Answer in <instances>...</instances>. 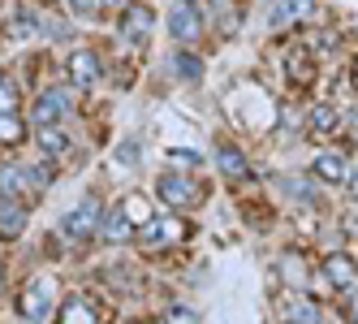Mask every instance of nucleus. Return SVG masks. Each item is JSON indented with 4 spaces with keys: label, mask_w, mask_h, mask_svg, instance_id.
<instances>
[{
    "label": "nucleus",
    "mask_w": 358,
    "mask_h": 324,
    "mask_svg": "<svg viewBox=\"0 0 358 324\" xmlns=\"http://www.w3.org/2000/svg\"><path fill=\"white\" fill-rule=\"evenodd\" d=\"M73 113V95L65 87H52V91H43L35 99V108H31V121L35 126H61V121Z\"/></svg>",
    "instance_id": "nucleus-1"
},
{
    "label": "nucleus",
    "mask_w": 358,
    "mask_h": 324,
    "mask_svg": "<svg viewBox=\"0 0 358 324\" xmlns=\"http://www.w3.org/2000/svg\"><path fill=\"white\" fill-rule=\"evenodd\" d=\"M156 195H160V204H169V208H194L199 199H203L199 182L182 178V173H164V178L156 182Z\"/></svg>",
    "instance_id": "nucleus-2"
},
{
    "label": "nucleus",
    "mask_w": 358,
    "mask_h": 324,
    "mask_svg": "<svg viewBox=\"0 0 358 324\" xmlns=\"http://www.w3.org/2000/svg\"><path fill=\"white\" fill-rule=\"evenodd\" d=\"M169 35L177 43H194L203 35V17H199V5L194 0H177V5L169 9Z\"/></svg>",
    "instance_id": "nucleus-3"
},
{
    "label": "nucleus",
    "mask_w": 358,
    "mask_h": 324,
    "mask_svg": "<svg viewBox=\"0 0 358 324\" xmlns=\"http://www.w3.org/2000/svg\"><path fill=\"white\" fill-rule=\"evenodd\" d=\"M99 220H104V212H99V199L91 195V199H83V204L65 216V225H61V230H65L69 242H83V238H91V234L99 230Z\"/></svg>",
    "instance_id": "nucleus-4"
},
{
    "label": "nucleus",
    "mask_w": 358,
    "mask_h": 324,
    "mask_svg": "<svg viewBox=\"0 0 358 324\" xmlns=\"http://www.w3.org/2000/svg\"><path fill=\"white\" fill-rule=\"evenodd\" d=\"M48 307H52V281H43V277H35L27 290H22V298H17V311H22V320H48Z\"/></svg>",
    "instance_id": "nucleus-5"
},
{
    "label": "nucleus",
    "mask_w": 358,
    "mask_h": 324,
    "mask_svg": "<svg viewBox=\"0 0 358 324\" xmlns=\"http://www.w3.org/2000/svg\"><path fill=\"white\" fill-rule=\"evenodd\" d=\"M69 83L73 87H95L99 83V57L91 48H73L69 52Z\"/></svg>",
    "instance_id": "nucleus-6"
},
{
    "label": "nucleus",
    "mask_w": 358,
    "mask_h": 324,
    "mask_svg": "<svg viewBox=\"0 0 358 324\" xmlns=\"http://www.w3.org/2000/svg\"><path fill=\"white\" fill-rule=\"evenodd\" d=\"M324 277H328V286L332 290H354L358 286V264L350 260V255H324Z\"/></svg>",
    "instance_id": "nucleus-7"
},
{
    "label": "nucleus",
    "mask_w": 358,
    "mask_h": 324,
    "mask_svg": "<svg viewBox=\"0 0 358 324\" xmlns=\"http://www.w3.org/2000/svg\"><path fill=\"white\" fill-rule=\"evenodd\" d=\"M121 39L125 43H147L151 39V9H143V5L125 9V17H121Z\"/></svg>",
    "instance_id": "nucleus-8"
},
{
    "label": "nucleus",
    "mask_w": 358,
    "mask_h": 324,
    "mask_svg": "<svg viewBox=\"0 0 358 324\" xmlns=\"http://www.w3.org/2000/svg\"><path fill=\"white\" fill-rule=\"evenodd\" d=\"M311 173H315L320 182H328V186H341V182L350 178V164H345V156H341V152H324V156H315Z\"/></svg>",
    "instance_id": "nucleus-9"
},
{
    "label": "nucleus",
    "mask_w": 358,
    "mask_h": 324,
    "mask_svg": "<svg viewBox=\"0 0 358 324\" xmlns=\"http://www.w3.org/2000/svg\"><path fill=\"white\" fill-rule=\"evenodd\" d=\"M35 143H39V152H43V156H69V152H73V139H69L61 126H39Z\"/></svg>",
    "instance_id": "nucleus-10"
},
{
    "label": "nucleus",
    "mask_w": 358,
    "mask_h": 324,
    "mask_svg": "<svg viewBox=\"0 0 358 324\" xmlns=\"http://www.w3.org/2000/svg\"><path fill=\"white\" fill-rule=\"evenodd\" d=\"M22 230H27V208L0 195V238H17Z\"/></svg>",
    "instance_id": "nucleus-11"
},
{
    "label": "nucleus",
    "mask_w": 358,
    "mask_h": 324,
    "mask_svg": "<svg viewBox=\"0 0 358 324\" xmlns=\"http://www.w3.org/2000/svg\"><path fill=\"white\" fill-rule=\"evenodd\" d=\"M173 73L182 83H203V57H194L190 48H177L173 52Z\"/></svg>",
    "instance_id": "nucleus-12"
},
{
    "label": "nucleus",
    "mask_w": 358,
    "mask_h": 324,
    "mask_svg": "<svg viewBox=\"0 0 358 324\" xmlns=\"http://www.w3.org/2000/svg\"><path fill=\"white\" fill-rule=\"evenodd\" d=\"M216 169H220V173H229V178H246V173H250V160L238 152V147L220 143V147H216Z\"/></svg>",
    "instance_id": "nucleus-13"
},
{
    "label": "nucleus",
    "mask_w": 358,
    "mask_h": 324,
    "mask_svg": "<svg viewBox=\"0 0 358 324\" xmlns=\"http://www.w3.org/2000/svg\"><path fill=\"white\" fill-rule=\"evenodd\" d=\"M99 234H104L108 242H130L134 238V225L125 220V212H108L104 220H99Z\"/></svg>",
    "instance_id": "nucleus-14"
},
{
    "label": "nucleus",
    "mask_w": 358,
    "mask_h": 324,
    "mask_svg": "<svg viewBox=\"0 0 358 324\" xmlns=\"http://www.w3.org/2000/svg\"><path fill=\"white\" fill-rule=\"evenodd\" d=\"M285 324H320V307L311 298H289L285 303Z\"/></svg>",
    "instance_id": "nucleus-15"
},
{
    "label": "nucleus",
    "mask_w": 358,
    "mask_h": 324,
    "mask_svg": "<svg viewBox=\"0 0 358 324\" xmlns=\"http://www.w3.org/2000/svg\"><path fill=\"white\" fill-rule=\"evenodd\" d=\"M61 324H99L95 311L83 303V298H65V307H61Z\"/></svg>",
    "instance_id": "nucleus-16"
},
{
    "label": "nucleus",
    "mask_w": 358,
    "mask_h": 324,
    "mask_svg": "<svg viewBox=\"0 0 358 324\" xmlns=\"http://www.w3.org/2000/svg\"><path fill=\"white\" fill-rule=\"evenodd\" d=\"M22 186H27V169H0V195L5 199H13V195H22Z\"/></svg>",
    "instance_id": "nucleus-17"
},
{
    "label": "nucleus",
    "mask_w": 358,
    "mask_h": 324,
    "mask_svg": "<svg viewBox=\"0 0 358 324\" xmlns=\"http://www.w3.org/2000/svg\"><path fill=\"white\" fill-rule=\"evenodd\" d=\"M22 134H27V126H22L17 113H5V117H0V143H17Z\"/></svg>",
    "instance_id": "nucleus-18"
},
{
    "label": "nucleus",
    "mask_w": 358,
    "mask_h": 324,
    "mask_svg": "<svg viewBox=\"0 0 358 324\" xmlns=\"http://www.w3.org/2000/svg\"><path fill=\"white\" fill-rule=\"evenodd\" d=\"M5 113H17V87H13L9 73H0V117Z\"/></svg>",
    "instance_id": "nucleus-19"
},
{
    "label": "nucleus",
    "mask_w": 358,
    "mask_h": 324,
    "mask_svg": "<svg viewBox=\"0 0 358 324\" xmlns=\"http://www.w3.org/2000/svg\"><path fill=\"white\" fill-rule=\"evenodd\" d=\"M332 126H337V113H332L328 104H320V108L311 113V134H328Z\"/></svg>",
    "instance_id": "nucleus-20"
},
{
    "label": "nucleus",
    "mask_w": 358,
    "mask_h": 324,
    "mask_svg": "<svg viewBox=\"0 0 358 324\" xmlns=\"http://www.w3.org/2000/svg\"><path fill=\"white\" fill-rule=\"evenodd\" d=\"M298 5H302V0H276V5H272V27H285V22H294V17H298V13H294Z\"/></svg>",
    "instance_id": "nucleus-21"
},
{
    "label": "nucleus",
    "mask_w": 358,
    "mask_h": 324,
    "mask_svg": "<svg viewBox=\"0 0 358 324\" xmlns=\"http://www.w3.org/2000/svg\"><path fill=\"white\" fill-rule=\"evenodd\" d=\"M35 27H39V22H35L31 13H17V17H13V27H9V31H13L17 39H27V35H35Z\"/></svg>",
    "instance_id": "nucleus-22"
},
{
    "label": "nucleus",
    "mask_w": 358,
    "mask_h": 324,
    "mask_svg": "<svg viewBox=\"0 0 358 324\" xmlns=\"http://www.w3.org/2000/svg\"><path fill=\"white\" fill-rule=\"evenodd\" d=\"M27 182H31V190H48L52 173H48V169H27Z\"/></svg>",
    "instance_id": "nucleus-23"
},
{
    "label": "nucleus",
    "mask_w": 358,
    "mask_h": 324,
    "mask_svg": "<svg viewBox=\"0 0 358 324\" xmlns=\"http://www.w3.org/2000/svg\"><path fill=\"white\" fill-rule=\"evenodd\" d=\"M164 320H169V324H199V316H194L190 307H177V311H169Z\"/></svg>",
    "instance_id": "nucleus-24"
},
{
    "label": "nucleus",
    "mask_w": 358,
    "mask_h": 324,
    "mask_svg": "<svg viewBox=\"0 0 358 324\" xmlns=\"http://www.w3.org/2000/svg\"><path fill=\"white\" fill-rule=\"evenodd\" d=\"M69 9L78 13V17H91V13L99 9V0H69Z\"/></svg>",
    "instance_id": "nucleus-25"
},
{
    "label": "nucleus",
    "mask_w": 358,
    "mask_h": 324,
    "mask_svg": "<svg viewBox=\"0 0 358 324\" xmlns=\"http://www.w3.org/2000/svg\"><path fill=\"white\" fill-rule=\"evenodd\" d=\"M289 195H294V199H302V204H311V199H315V195H311V190H306L302 182H289Z\"/></svg>",
    "instance_id": "nucleus-26"
},
{
    "label": "nucleus",
    "mask_w": 358,
    "mask_h": 324,
    "mask_svg": "<svg viewBox=\"0 0 358 324\" xmlns=\"http://www.w3.org/2000/svg\"><path fill=\"white\" fill-rule=\"evenodd\" d=\"M177 160H182L186 169H194V164H199V156H194V152H177Z\"/></svg>",
    "instance_id": "nucleus-27"
},
{
    "label": "nucleus",
    "mask_w": 358,
    "mask_h": 324,
    "mask_svg": "<svg viewBox=\"0 0 358 324\" xmlns=\"http://www.w3.org/2000/svg\"><path fill=\"white\" fill-rule=\"evenodd\" d=\"M345 182H350V190H354V199H358V169H350V178H345Z\"/></svg>",
    "instance_id": "nucleus-28"
},
{
    "label": "nucleus",
    "mask_w": 358,
    "mask_h": 324,
    "mask_svg": "<svg viewBox=\"0 0 358 324\" xmlns=\"http://www.w3.org/2000/svg\"><path fill=\"white\" fill-rule=\"evenodd\" d=\"M0 290H5V260H0Z\"/></svg>",
    "instance_id": "nucleus-29"
},
{
    "label": "nucleus",
    "mask_w": 358,
    "mask_h": 324,
    "mask_svg": "<svg viewBox=\"0 0 358 324\" xmlns=\"http://www.w3.org/2000/svg\"><path fill=\"white\" fill-rule=\"evenodd\" d=\"M350 316H354V324H358V298H354V307H350Z\"/></svg>",
    "instance_id": "nucleus-30"
},
{
    "label": "nucleus",
    "mask_w": 358,
    "mask_h": 324,
    "mask_svg": "<svg viewBox=\"0 0 358 324\" xmlns=\"http://www.w3.org/2000/svg\"><path fill=\"white\" fill-rule=\"evenodd\" d=\"M99 5H125V0H99Z\"/></svg>",
    "instance_id": "nucleus-31"
},
{
    "label": "nucleus",
    "mask_w": 358,
    "mask_h": 324,
    "mask_svg": "<svg viewBox=\"0 0 358 324\" xmlns=\"http://www.w3.org/2000/svg\"><path fill=\"white\" fill-rule=\"evenodd\" d=\"M147 324H169V320H147Z\"/></svg>",
    "instance_id": "nucleus-32"
},
{
    "label": "nucleus",
    "mask_w": 358,
    "mask_h": 324,
    "mask_svg": "<svg viewBox=\"0 0 358 324\" xmlns=\"http://www.w3.org/2000/svg\"><path fill=\"white\" fill-rule=\"evenodd\" d=\"M354 134H358V117H354Z\"/></svg>",
    "instance_id": "nucleus-33"
},
{
    "label": "nucleus",
    "mask_w": 358,
    "mask_h": 324,
    "mask_svg": "<svg viewBox=\"0 0 358 324\" xmlns=\"http://www.w3.org/2000/svg\"><path fill=\"white\" fill-rule=\"evenodd\" d=\"M354 78H358V61H354Z\"/></svg>",
    "instance_id": "nucleus-34"
}]
</instances>
